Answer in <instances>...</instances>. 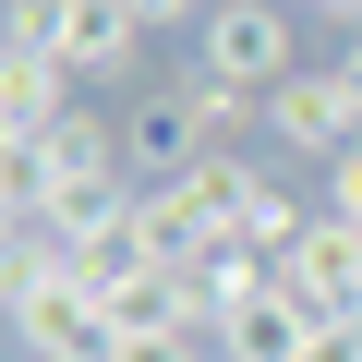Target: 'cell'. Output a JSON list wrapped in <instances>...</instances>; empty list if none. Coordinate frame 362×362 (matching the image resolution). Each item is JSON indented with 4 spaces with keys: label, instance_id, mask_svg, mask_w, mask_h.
<instances>
[{
    "label": "cell",
    "instance_id": "obj_1",
    "mask_svg": "<svg viewBox=\"0 0 362 362\" xmlns=\"http://www.w3.org/2000/svg\"><path fill=\"white\" fill-rule=\"evenodd\" d=\"M194 73H218L242 97H278L302 73V13L290 0H218V13L194 25Z\"/></svg>",
    "mask_w": 362,
    "mask_h": 362
},
{
    "label": "cell",
    "instance_id": "obj_2",
    "mask_svg": "<svg viewBox=\"0 0 362 362\" xmlns=\"http://www.w3.org/2000/svg\"><path fill=\"white\" fill-rule=\"evenodd\" d=\"M218 133H206V109H194V85H157V97H133L121 109V169L145 181V194H169L181 169H194Z\"/></svg>",
    "mask_w": 362,
    "mask_h": 362
},
{
    "label": "cell",
    "instance_id": "obj_3",
    "mask_svg": "<svg viewBox=\"0 0 362 362\" xmlns=\"http://www.w3.org/2000/svg\"><path fill=\"white\" fill-rule=\"evenodd\" d=\"M266 145H290V157H338V145H362V97L338 85V61H302V73L266 97Z\"/></svg>",
    "mask_w": 362,
    "mask_h": 362
},
{
    "label": "cell",
    "instance_id": "obj_4",
    "mask_svg": "<svg viewBox=\"0 0 362 362\" xmlns=\"http://www.w3.org/2000/svg\"><path fill=\"white\" fill-rule=\"evenodd\" d=\"M278 290H290L302 314H362V218L314 206V230L278 254Z\"/></svg>",
    "mask_w": 362,
    "mask_h": 362
},
{
    "label": "cell",
    "instance_id": "obj_5",
    "mask_svg": "<svg viewBox=\"0 0 362 362\" xmlns=\"http://www.w3.org/2000/svg\"><path fill=\"white\" fill-rule=\"evenodd\" d=\"M254 194H266V169H254L242 145H206L194 169L169 181V218L194 230V242H218V230H242V206H254Z\"/></svg>",
    "mask_w": 362,
    "mask_h": 362
},
{
    "label": "cell",
    "instance_id": "obj_6",
    "mask_svg": "<svg viewBox=\"0 0 362 362\" xmlns=\"http://www.w3.org/2000/svg\"><path fill=\"white\" fill-rule=\"evenodd\" d=\"M97 302H109L121 338H206V302H194V278H181V266H121Z\"/></svg>",
    "mask_w": 362,
    "mask_h": 362
},
{
    "label": "cell",
    "instance_id": "obj_7",
    "mask_svg": "<svg viewBox=\"0 0 362 362\" xmlns=\"http://www.w3.org/2000/svg\"><path fill=\"white\" fill-rule=\"evenodd\" d=\"M133 49H145L133 0H73V13H61V73H73V85H121Z\"/></svg>",
    "mask_w": 362,
    "mask_h": 362
},
{
    "label": "cell",
    "instance_id": "obj_8",
    "mask_svg": "<svg viewBox=\"0 0 362 362\" xmlns=\"http://www.w3.org/2000/svg\"><path fill=\"white\" fill-rule=\"evenodd\" d=\"M61 109H73V73L49 49H0V145H37Z\"/></svg>",
    "mask_w": 362,
    "mask_h": 362
},
{
    "label": "cell",
    "instance_id": "obj_9",
    "mask_svg": "<svg viewBox=\"0 0 362 362\" xmlns=\"http://www.w3.org/2000/svg\"><path fill=\"white\" fill-rule=\"evenodd\" d=\"M37 169H49V194H73V181H109V169H121V121L73 97V109L37 133Z\"/></svg>",
    "mask_w": 362,
    "mask_h": 362
},
{
    "label": "cell",
    "instance_id": "obj_10",
    "mask_svg": "<svg viewBox=\"0 0 362 362\" xmlns=\"http://www.w3.org/2000/svg\"><path fill=\"white\" fill-rule=\"evenodd\" d=\"M218 338H230V362H302V350H314V314H302V302L266 278V290H254V302H242Z\"/></svg>",
    "mask_w": 362,
    "mask_h": 362
},
{
    "label": "cell",
    "instance_id": "obj_11",
    "mask_svg": "<svg viewBox=\"0 0 362 362\" xmlns=\"http://www.w3.org/2000/svg\"><path fill=\"white\" fill-rule=\"evenodd\" d=\"M302 230H314V206H302V194H290V181H266V194H254V206H242V242H254V254H266V266H278V254H290V242H302Z\"/></svg>",
    "mask_w": 362,
    "mask_h": 362
},
{
    "label": "cell",
    "instance_id": "obj_12",
    "mask_svg": "<svg viewBox=\"0 0 362 362\" xmlns=\"http://www.w3.org/2000/svg\"><path fill=\"white\" fill-rule=\"evenodd\" d=\"M61 13L73 0H0V49H49L61 61Z\"/></svg>",
    "mask_w": 362,
    "mask_h": 362
},
{
    "label": "cell",
    "instance_id": "obj_13",
    "mask_svg": "<svg viewBox=\"0 0 362 362\" xmlns=\"http://www.w3.org/2000/svg\"><path fill=\"white\" fill-rule=\"evenodd\" d=\"M302 362H362V314H314V350Z\"/></svg>",
    "mask_w": 362,
    "mask_h": 362
},
{
    "label": "cell",
    "instance_id": "obj_14",
    "mask_svg": "<svg viewBox=\"0 0 362 362\" xmlns=\"http://www.w3.org/2000/svg\"><path fill=\"white\" fill-rule=\"evenodd\" d=\"M326 206H338V218H362V145H338V157H326Z\"/></svg>",
    "mask_w": 362,
    "mask_h": 362
},
{
    "label": "cell",
    "instance_id": "obj_15",
    "mask_svg": "<svg viewBox=\"0 0 362 362\" xmlns=\"http://www.w3.org/2000/svg\"><path fill=\"white\" fill-rule=\"evenodd\" d=\"M109 362H206V338H121Z\"/></svg>",
    "mask_w": 362,
    "mask_h": 362
},
{
    "label": "cell",
    "instance_id": "obj_16",
    "mask_svg": "<svg viewBox=\"0 0 362 362\" xmlns=\"http://www.w3.org/2000/svg\"><path fill=\"white\" fill-rule=\"evenodd\" d=\"M133 25H145V37H169V25H206V0H133Z\"/></svg>",
    "mask_w": 362,
    "mask_h": 362
},
{
    "label": "cell",
    "instance_id": "obj_17",
    "mask_svg": "<svg viewBox=\"0 0 362 362\" xmlns=\"http://www.w3.org/2000/svg\"><path fill=\"white\" fill-rule=\"evenodd\" d=\"M290 13H338V25H362V0H290Z\"/></svg>",
    "mask_w": 362,
    "mask_h": 362
},
{
    "label": "cell",
    "instance_id": "obj_18",
    "mask_svg": "<svg viewBox=\"0 0 362 362\" xmlns=\"http://www.w3.org/2000/svg\"><path fill=\"white\" fill-rule=\"evenodd\" d=\"M338 85H350V97H362V37H350V49H338Z\"/></svg>",
    "mask_w": 362,
    "mask_h": 362
},
{
    "label": "cell",
    "instance_id": "obj_19",
    "mask_svg": "<svg viewBox=\"0 0 362 362\" xmlns=\"http://www.w3.org/2000/svg\"><path fill=\"white\" fill-rule=\"evenodd\" d=\"M206 13H218V0H206Z\"/></svg>",
    "mask_w": 362,
    "mask_h": 362
},
{
    "label": "cell",
    "instance_id": "obj_20",
    "mask_svg": "<svg viewBox=\"0 0 362 362\" xmlns=\"http://www.w3.org/2000/svg\"><path fill=\"white\" fill-rule=\"evenodd\" d=\"M0 326H13V314H0Z\"/></svg>",
    "mask_w": 362,
    "mask_h": 362
}]
</instances>
